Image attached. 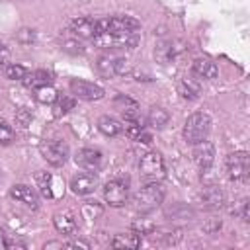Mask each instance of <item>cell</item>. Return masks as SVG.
<instances>
[{
    "instance_id": "23",
    "label": "cell",
    "mask_w": 250,
    "mask_h": 250,
    "mask_svg": "<svg viewBox=\"0 0 250 250\" xmlns=\"http://www.w3.org/2000/svg\"><path fill=\"white\" fill-rule=\"evenodd\" d=\"M178 92L186 100H195V98H199L201 90H199V84L193 78H184V80L178 82Z\"/></svg>"
},
{
    "instance_id": "2",
    "label": "cell",
    "mask_w": 250,
    "mask_h": 250,
    "mask_svg": "<svg viewBox=\"0 0 250 250\" xmlns=\"http://www.w3.org/2000/svg\"><path fill=\"white\" fill-rule=\"evenodd\" d=\"M211 131V117L207 113H191L184 123V139L189 145L205 141Z\"/></svg>"
},
{
    "instance_id": "16",
    "label": "cell",
    "mask_w": 250,
    "mask_h": 250,
    "mask_svg": "<svg viewBox=\"0 0 250 250\" xmlns=\"http://www.w3.org/2000/svg\"><path fill=\"white\" fill-rule=\"evenodd\" d=\"M10 195H12L16 201L25 203V205H29V207H33V209L39 205V197H37L35 189L29 188V186H25V184H18V186H14V188L10 189Z\"/></svg>"
},
{
    "instance_id": "18",
    "label": "cell",
    "mask_w": 250,
    "mask_h": 250,
    "mask_svg": "<svg viewBox=\"0 0 250 250\" xmlns=\"http://www.w3.org/2000/svg\"><path fill=\"white\" fill-rule=\"evenodd\" d=\"M191 72L203 80H213L217 74H219V68L213 61L209 59H195L193 64H191Z\"/></svg>"
},
{
    "instance_id": "13",
    "label": "cell",
    "mask_w": 250,
    "mask_h": 250,
    "mask_svg": "<svg viewBox=\"0 0 250 250\" xmlns=\"http://www.w3.org/2000/svg\"><path fill=\"white\" fill-rule=\"evenodd\" d=\"M74 160L80 168H84L88 172H98L102 166V152L96 148H80L74 154Z\"/></svg>"
},
{
    "instance_id": "12",
    "label": "cell",
    "mask_w": 250,
    "mask_h": 250,
    "mask_svg": "<svg viewBox=\"0 0 250 250\" xmlns=\"http://www.w3.org/2000/svg\"><path fill=\"white\" fill-rule=\"evenodd\" d=\"M193 160L195 164L199 166V170H209V166L213 164L215 160V146L205 139V141H199L193 145Z\"/></svg>"
},
{
    "instance_id": "15",
    "label": "cell",
    "mask_w": 250,
    "mask_h": 250,
    "mask_svg": "<svg viewBox=\"0 0 250 250\" xmlns=\"http://www.w3.org/2000/svg\"><path fill=\"white\" fill-rule=\"evenodd\" d=\"M113 105L115 109H119L125 121H139V104L129 96H117L113 100Z\"/></svg>"
},
{
    "instance_id": "6",
    "label": "cell",
    "mask_w": 250,
    "mask_h": 250,
    "mask_svg": "<svg viewBox=\"0 0 250 250\" xmlns=\"http://www.w3.org/2000/svg\"><path fill=\"white\" fill-rule=\"evenodd\" d=\"M41 156L51 164V166H62L68 158V145L59 141V139H53V141H43L41 146Z\"/></svg>"
},
{
    "instance_id": "25",
    "label": "cell",
    "mask_w": 250,
    "mask_h": 250,
    "mask_svg": "<svg viewBox=\"0 0 250 250\" xmlns=\"http://www.w3.org/2000/svg\"><path fill=\"white\" fill-rule=\"evenodd\" d=\"M23 82H25L29 88H39V86L51 84L53 78H51V74H49L47 70H35V72H31V74H27V76L23 78Z\"/></svg>"
},
{
    "instance_id": "4",
    "label": "cell",
    "mask_w": 250,
    "mask_h": 250,
    "mask_svg": "<svg viewBox=\"0 0 250 250\" xmlns=\"http://www.w3.org/2000/svg\"><path fill=\"white\" fill-rule=\"evenodd\" d=\"M94 43L107 49H133L139 43L137 31H123V33H98Z\"/></svg>"
},
{
    "instance_id": "22",
    "label": "cell",
    "mask_w": 250,
    "mask_h": 250,
    "mask_svg": "<svg viewBox=\"0 0 250 250\" xmlns=\"http://www.w3.org/2000/svg\"><path fill=\"white\" fill-rule=\"evenodd\" d=\"M98 129L105 135V137H115L121 133V123L115 119V117H109V115H102L98 119Z\"/></svg>"
},
{
    "instance_id": "19",
    "label": "cell",
    "mask_w": 250,
    "mask_h": 250,
    "mask_svg": "<svg viewBox=\"0 0 250 250\" xmlns=\"http://www.w3.org/2000/svg\"><path fill=\"white\" fill-rule=\"evenodd\" d=\"M201 203L207 209H219L225 203V195H223V191L217 186H207L201 191Z\"/></svg>"
},
{
    "instance_id": "10",
    "label": "cell",
    "mask_w": 250,
    "mask_h": 250,
    "mask_svg": "<svg viewBox=\"0 0 250 250\" xmlns=\"http://www.w3.org/2000/svg\"><path fill=\"white\" fill-rule=\"evenodd\" d=\"M104 197L111 207H121L129 199V188L121 180H109L104 186Z\"/></svg>"
},
{
    "instance_id": "30",
    "label": "cell",
    "mask_w": 250,
    "mask_h": 250,
    "mask_svg": "<svg viewBox=\"0 0 250 250\" xmlns=\"http://www.w3.org/2000/svg\"><path fill=\"white\" fill-rule=\"evenodd\" d=\"M14 141V129L8 123H0V145H8Z\"/></svg>"
},
{
    "instance_id": "34",
    "label": "cell",
    "mask_w": 250,
    "mask_h": 250,
    "mask_svg": "<svg viewBox=\"0 0 250 250\" xmlns=\"http://www.w3.org/2000/svg\"><path fill=\"white\" fill-rule=\"evenodd\" d=\"M8 55H10V53H8L6 45H2V43H0V64H4V62L8 61Z\"/></svg>"
},
{
    "instance_id": "11",
    "label": "cell",
    "mask_w": 250,
    "mask_h": 250,
    "mask_svg": "<svg viewBox=\"0 0 250 250\" xmlns=\"http://www.w3.org/2000/svg\"><path fill=\"white\" fill-rule=\"evenodd\" d=\"M70 31L80 39H94L98 35V20H92L88 16L76 18L70 21Z\"/></svg>"
},
{
    "instance_id": "14",
    "label": "cell",
    "mask_w": 250,
    "mask_h": 250,
    "mask_svg": "<svg viewBox=\"0 0 250 250\" xmlns=\"http://www.w3.org/2000/svg\"><path fill=\"white\" fill-rule=\"evenodd\" d=\"M98 186V178L92 174V172H82V174H76L72 180H70V189L76 193V195H88L96 189Z\"/></svg>"
},
{
    "instance_id": "3",
    "label": "cell",
    "mask_w": 250,
    "mask_h": 250,
    "mask_svg": "<svg viewBox=\"0 0 250 250\" xmlns=\"http://www.w3.org/2000/svg\"><path fill=\"white\" fill-rule=\"evenodd\" d=\"M139 174L145 182H160L166 176V166L164 160L158 152H146L143 154L139 162Z\"/></svg>"
},
{
    "instance_id": "32",
    "label": "cell",
    "mask_w": 250,
    "mask_h": 250,
    "mask_svg": "<svg viewBox=\"0 0 250 250\" xmlns=\"http://www.w3.org/2000/svg\"><path fill=\"white\" fill-rule=\"evenodd\" d=\"M62 49H66V51H72V53H82V47H80V43H76V41H62Z\"/></svg>"
},
{
    "instance_id": "29",
    "label": "cell",
    "mask_w": 250,
    "mask_h": 250,
    "mask_svg": "<svg viewBox=\"0 0 250 250\" xmlns=\"http://www.w3.org/2000/svg\"><path fill=\"white\" fill-rule=\"evenodd\" d=\"M4 76L10 78V80H23V78L27 76V68L21 66V64L12 62V64H6V68H4Z\"/></svg>"
},
{
    "instance_id": "1",
    "label": "cell",
    "mask_w": 250,
    "mask_h": 250,
    "mask_svg": "<svg viewBox=\"0 0 250 250\" xmlns=\"http://www.w3.org/2000/svg\"><path fill=\"white\" fill-rule=\"evenodd\" d=\"M164 199V188L158 182H146L135 195H133V207L139 213H150L154 211Z\"/></svg>"
},
{
    "instance_id": "21",
    "label": "cell",
    "mask_w": 250,
    "mask_h": 250,
    "mask_svg": "<svg viewBox=\"0 0 250 250\" xmlns=\"http://www.w3.org/2000/svg\"><path fill=\"white\" fill-rule=\"evenodd\" d=\"M125 133H127V137L131 141H137V143H150L152 141V137L146 133V129L139 121H127Z\"/></svg>"
},
{
    "instance_id": "8",
    "label": "cell",
    "mask_w": 250,
    "mask_h": 250,
    "mask_svg": "<svg viewBox=\"0 0 250 250\" xmlns=\"http://www.w3.org/2000/svg\"><path fill=\"white\" fill-rule=\"evenodd\" d=\"M227 170H229V176L230 180H246L248 172H250V158H248V152L244 150H238V152H230L227 156Z\"/></svg>"
},
{
    "instance_id": "31",
    "label": "cell",
    "mask_w": 250,
    "mask_h": 250,
    "mask_svg": "<svg viewBox=\"0 0 250 250\" xmlns=\"http://www.w3.org/2000/svg\"><path fill=\"white\" fill-rule=\"evenodd\" d=\"M29 121H31V111L25 109V107L18 109V113H16V123H18L20 127H27Z\"/></svg>"
},
{
    "instance_id": "24",
    "label": "cell",
    "mask_w": 250,
    "mask_h": 250,
    "mask_svg": "<svg viewBox=\"0 0 250 250\" xmlns=\"http://www.w3.org/2000/svg\"><path fill=\"white\" fill-rule=\"evenodd\" d=\"M168 119H170V115H168V111H166V109L156 107V105L148 109V115H146L148 125H152V127H156V129H162V127L168 123Z\"/></svg>"
},
{
    "instance_id": "20",
    "label": "cell",
    "mask_w": 250,
    "mask_h": 250,
    "mask_svg": "<svg viewBox=\"0 0 250 250\" xmlns=\"http://www.w3.org/2000/svg\"><path fill=\"white\" fill-rule=\"evenodd\" d=\"M113 248H125V250H135L141 246V234L137 230H129V232H121L115 234L111 240Z\"/></svg>"
},
{
    "instance_id": "7",
    "label": "cell",
    "mask_w": 250,
    "mask_h": 250,
    "mask_svg": "<svg viewBox=\"0 0 250 250\" xmlns=\"http://www.w3.org/2000/svg\"><path fill=\"white\" fill-rule=\"evenodd\" d=\"M96 72L102 78H113L121 76L127 72V61L123 57H113V55H104L96 61Z\"/></svg>"
},
{
    "instance_id": "36",
    "label": "cell",
    "mask_w": 250,
    "mask_h": 250,
    "mask_svg": "<svg viewBox=\"0 0 250 250\" xmlns=\"http://www.w3.org/2000/svg\"><path fill=\"white\" fill-rule=\"evenodd\" d=\"M0 248H6V236L2 230H0Z\"/></svg>"
},
{
    "instance_id": "27",
    "label": "cell",
    "mask_w": 250,
    "mask_h": 250,
    "mask_svg": "<svg viewBox=\"0 0 250 250\" xmlns=\"http://www.w3.org/2000/svg\"><path fill=\"white\" fill-rule=\"evenodd\" d=\"M57 98H59V94H57V90L51 84L35 88V100L41 102V104H55Z\"/></svg>"
},
{
    "instance_id": "26",
    "label": "cell",
    "mask_w": 250,
    "mask_h": 250,
    "mask_svg": "<svg viewBox=\"0 0 250 250\" xmlns=\"http://www.w3.org/2000/svg\"><path fill=\"white\" fill-rule=\"evenodd\" d=\"M35 180H37V188H39V191H41V195H45V197H55V191H53V182H55V178L49 174V172H39L37 176H35Z\"/></svg>"
},
{
    "instance_id": "33",
    "label": "cell",
    "mask_w": 250,
    "mask_h": 250,
    "mask_svg": "<svg viewBox=\"0 0 250 250\" xmlns=\"http://www.w3.org/2000/svg\"><path fill=\"white\" fill-rule=\"evenodd\" d=\"M64 248H90V244L88 242H84V240H74V242H68V244H64Z\"/></svg>"
},
{
    "instance_id": "28",
    "label": "cell",
    "mask_w": 250,
    "mask_h": 250,
    "mask_svg": "<svg viewBox=\"0 0 250 250\" xmlns=\"http://www.w3.org/2000/svg\"><path fill=\"white\" fill-rule=\"evenodd\" d=\"M74 98H70V96H59L57 100H55V115H64V113H68L72 107H74Z\"/></svg>"
},
{
    "instance_id": "35",
    "label": "cell",
    "mask_w": 250,
    "mask_h": 250,
    "mask_svg": "<svg viewBox=\"0 0 250 250\" xmlns=\"http://www.w3.org/2000/svg\"><path fill=\"white\" fill-rule=\"evenodd\" d=\"M62 246H64V244H61V242H47V244H45V250H47V248H62Z\"/></svg>"
},
{
    "instance_id": "9",
    "label": "cell",
    "mask_w": 250,
    "mask_h": 250,
    "mask_svg": "<svg viewBox=\"0 0 250 250\" xmlns=\"http://www.w3.org/2000/svg\"><path fill=\"white\" fill-rule=\"evenodd\" d=\"M70 92L74 94V98L78 100H86V102H94L104 98V88L88 82V80H80V78H72L70 80Z\"/></svg>"
},
{
    "instance_id": "17",
    "label": "cell",
    "mask_w": 250,
    "mask_h": 250,
    "mask_svg": "<svg viewBox=\"0 0 250 250\" xmlns=\"http://www.w3.org/2000/svg\"><path fill=\"white\" fill-rule=\"evenodd\" d=\"M53 225L61 234H72L76 230V219L70 211H57L53 215Z\"/></svg>"
},
{
    "instance_id": "5",
    "label": "cell",
    "mask_w": 250,
    "mask_h": 250,
    "mask_svg": "<svg viewBox=\"0 0 250 250\" xmlns=\"http://www.w3.org/2000/svg\"><path fill=\"white\" fill-rule=\"evenodd\" d=\"M141 23L131 16H115L98 20V33H123V31H137Z\"/></svg>"
}]
</instances>
